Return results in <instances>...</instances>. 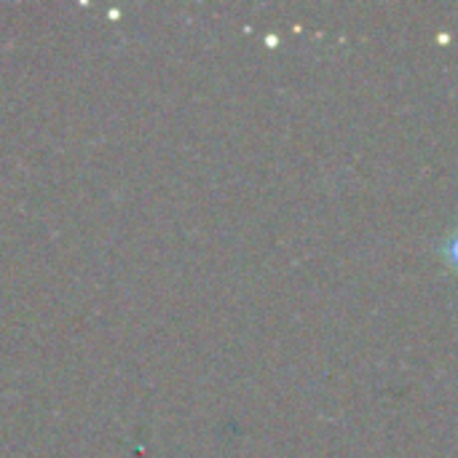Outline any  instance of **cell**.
Here are the masks:
<instances>
[{"instance_id":"6da1fadb","label":"cell","mask_w":458,"mask_h":458,"mask_svg":"<svg viewBox=\"0 0 458 458\" xmlns=\"http://www.w3.org/2000/svg\"><path fill=\"white\" fill-rule=\"evenodd\" d=\"M445 255H448V263L454 266L458 271V233L448 242V247H445Z\"/></svg>"}]
</instances>
